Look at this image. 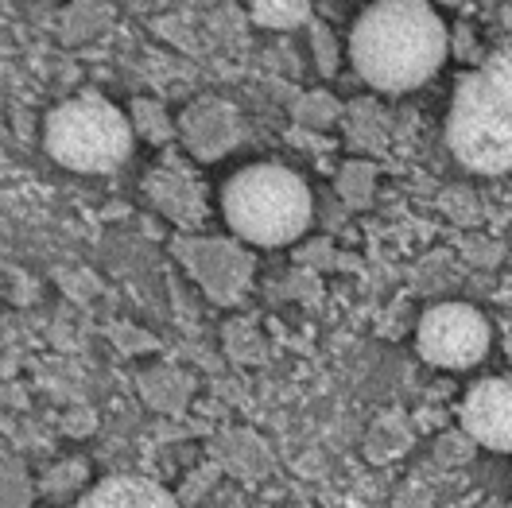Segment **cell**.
Returning a JSON list of instances; mask_svg holds the SVG:
<instances>
[{
  "instance_id": "obj_1",
  "label": "cell",
  "mask_w": 512,
  "mask_h": 508,
  "mask_svg": "<svg viewBox=\"0 0 512 508\" xmlns=\"http://www.w3.org/2000/svg\"><path fill=\"white\" fill-rule=\"evenodd\" d=\"M447 47V24L427 0H373L350 32V63L365 86L408 94L443 66Z\"/></svg>"
},
{
  "instance_id": "obj_2",
  "label": "cell",
  "mask_w": 512,
  "mask_h": 508,
  "mask_svg": "<svg viewBox=\"0 0 512 508\" xmlns=\"http://www.w3.org/2000/svg\"><path fill=\"white\" fill-rule=\"evenodd\" d=\"M447 144L474 175L512 171V51L489 55L458 82L447 117Z\"/></svg>"
},
{
  "instance_id": "obj_3",
  "label": "cell",
  "mask_w": 512,
  "mask_h": 508,
  "mask_svg": "<svg viewBox=\"0 0 512 508\" xmlns=\"http://www.w3.org/2000/svg\"><path fill=\"white\" fill-rule=\"evenodd\" d=\"M222 214L233 237L264 249H280L307 233L315 202L307 183L291 167L249 163L233 179H225Z\"/></svg>"
},
{
  "instance_id": "obj_4",
  "label": "cell",
  "mask_w": 512,
  "mask_h": 508,
  "mask_svg": "<svg viewBox=\"0 0 512 508\" xmlns=\"http://www.w3.org/2000/svg\"><path fill=\"white\" fill-rule=\"evenodd\" d=\"M132 121L97 94H78L55 105L43 121V148L66 171L105 175L132 156Z\"/></svg>"
},
{
  "instance_id": "obj_5",
  "label": "cell",
  "mask_w": 512,
  "mask_h": 508,
  "mask_svg": "<svg viewBox=\"0 0 512 508\" xmlns=\"http://www.w3.org/2000/svg\"><path fill=\"white\" fill-rule=\"evenodd\" d=\"M416 350L435 369H470L489 353V322L470 303H439L419 318Z\"/></svg>"
},
{
  "instance_id": "obj_6",
  "label": "cell",
  "mask_w": 512,
  "mask_h": 508,
  "mask_svg": "<svg viewBox=\"0 0 512 508\" xmlns=\"http://www.w3.org/2000/svg\"><path fill=\"white\" fill-rule=\"evenodd\" d=\"M175 253L218 303H233L245 291L249 272H253V256L222 237H179Z\"/></svg>"
},
{
  "instance_id": "obj_7",
  "label": "cell",
  "mask_w": 512,
  "mask_h": 508,
  "mask_svg": "<svg viewBox=\"0 0 512 508\" xmlns=\"http://www.w3.org/2000/svg\"><path fill=\"white\" fill-rule=\"evenodd\" d=\"M179 132H183V140H187L194 159L214 163V159L229 156L241 144V132L245 128H241V113L229 101H222V97H202V101H194V105L183 109Z\"/></svg>"
},
{
  "instance_id": "obj_8",
  "label": "cell",
  "mask_w": 512,
  "mask_h": 508,
  "mask_svg": "<svg viewBox=\"0 0 512 508\" xmlns=\"http://www.w3.org/2000/svg\"><path fill=\"white\" fill-rule=\"evenodd\" d=\"M462 431L485 450L512 454V381H481L462 400Z\"/></svg>"
},
{
  "instance_id": "obj_9",
  "label": "cell",
  "mask_w": 512,
  "mask_h": 508,
  "mask_svg": "<svg viewBox=\"0 0 512 508\" xmlns=\"http://www.w3.org/2000/svg\"><path fill=\"white\" fill-rule=\"evenodd\" d=\"M148 194H152V202L160 206L163 214L171 222H179L183 229H194V225L202 222V214H206L194 175L183 171V167H175V163H163V167H156L148 175Z\"/></svg>"
},
{
  "instance_id": "obj_10",
  "label": "cell",
  "mask_w": 512,
  "mask_h": 508,
  "mask_svg": "<svg viewBox=\"0 0 512 508\" xmlns=\"http://www.w3.org/2000/svg\"><path fill=\"white\" fill-rule=\"evenodd\" d=\"M78 508H179V501L156 485V481H148V477H109V481H101L94 485Z\"/></svg>"
},
{
  "instance_id": "obj_11",
  "label": "cell",
  "mask_w": 512,
  "mask_h": 508,
  "mask_svg": "<svg viewBox=\"0 0 512 508\" xmlns=\"http://www.w3.org/2000/svg\"><path fill=\"white\" fill-rule=\"evenodd\" d=\"M346 132H350V144L361 152H381L384 140H388V113L373 97H361L346 109Z\"/></svg>"
},
{
  "instance_id": "obj_12",
  "label": "cell",
  "mask_w": 512,
  "mask_h": 508,
  "mask_svg": "<svg viewBox=\"0 0 512 508\" xmlns=\"http://www.w3.org/2000/svg\"><path fill=\"white\" fill-rule=\"evenodd\" d=\"M291 121L299 128H311V132H326L338 121H346V109L338 105V97L326 94V90H311V94L295 97L291 101Z\"/></svg>"
},
{
  "instance_id": "obj_13",
  "label": "cell",
  "mask_w": 512,
  "mask_h": 508,
  "mask_svg": "<svg viewBox=\"0 0 512 508\" xmlns=\"http://www.w3.org/2000/svg\"><path fill=\"white\" fill-rule=\"evenodd\" d=\"M373 191H377V167L369 159H350L342 163L338 171V194L342 202L353 206V210H365L373 202Z\"/></svg>"
},
{
  "instance_id": "obj_14",
  "label": "cell",
  "mask_w": 512,
  "mask_h": 508,
  "mask_svg": "<svg viewBox=\"0 0 512 508\" xmlns=\"http://www.w3.org/2000/svg\"><path fill=\"white\" fill-rule=\"evenodd\" d=\"M253 20L272 32H291L311 20V0H253Z\"/></svg>"
},
{
  "instance_id": "obj_15",
  "label": "cell",
  "mask_w": 512,
  "mask_h": 508,
  "mask_svg": "<svg viewBox=\"0 0 512 508\" xmlns=\"http://www.w3.org/2000/svg\"><path fill=\"white\" fill-rule=\"evenodd\" d=\"M109 20V8L101 0H74L63 16V43H86L94 39Z\"/></svg>"
},
{
  "instance_id": "obj_16",
  "label": "cell",
  "mask_w": 512,
  "mask_h": 508,
  "mask_svg": "<svg viewBox=\"0 0 512 508\" xmlns=\"http://www.w3.org/2000/svg\"><path fill=\"white\" fill-rule=\"evenodd\" d=\"M132 128L144 140H152V144H167L175 136V121L167 117V109H163L160 101H152V97H136L132 101Z\"/></svg>"
},
{
  "instance_id": "obj_17",
  "label": "cell",
  "mask_w": 512,
  "mask_h": 508,
  "mask_svg": "<svg viewBox=\"0 0 512 508\" xmlns=\"http://www.w3.org/2000/svg\"><path fill=\"white\" fill-rule=\"evenodd\" d=\"M32 505V489H28V477L24 466L4 458V508H28Z\"/></svg>"
},
{
  "instance_id": "obj_18",
  "label": "cell",
  "mask_w": 512,
  "mask_h": 508,
  "mask_svg": "<svg viewBox=\"0 0 512 508\" xmlns=\"http://www.w3.org/2000/svg\"><path fill=\"white\" fill-rule=\"evenodd\" d=\"M311 43H315V63L330 78L338 70V43H334V35L326 32L322 24H311Z\"/></svg>"
},
{
  "instance_id": "obj_19",
  "label": "cell",
  "mask_w": 512,
  "mask_h": 508,
  "mask_svg": "<svg viewBox=\"0 0 512 508\" xmlns=\"http://www.w3.org/2000/svg\"><path fill=\"white\" fill-rule=\"evenodd\" d=\"M458 55H462L466 63H481L478 51H474V35H470V28H458Z\"/></svg>"
}]
</instances>
